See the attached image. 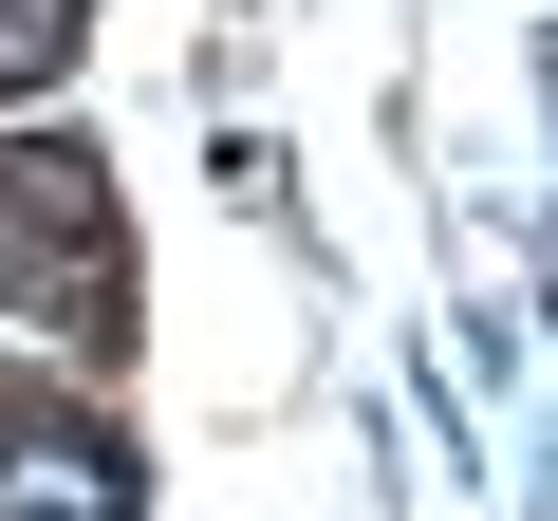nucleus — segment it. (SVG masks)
Masks as SVG:
<instances>
[{"label": "nucleus", "mask_w": 558, "mask_h": 521, "mask_svg": "<svg viewBox=\"0 0 558 521\" xmlns=\"http://www.w3.org/2000/svg\"><path fill=\"white\" fill-rule=\"evenodd\" d=\"M0 521H149V465L75 391H0Z\"/></svg>", "instance_id": "1"}, {"label": "nucleus", "mask_w": 558, "mask_h": 521, "mask_svg": "<svg viewBox=\"0 0 558 521\" xmlns=\"http://www.w3.org/2000/svg\"><path fill=\"white\" fill-rule=\"evenodd\" d=\"M94 223H112V205H94V168H75L57 131H0V280H38V242L75 260Z\"/></svg>", "instance_id": "2"}]
</instances>
